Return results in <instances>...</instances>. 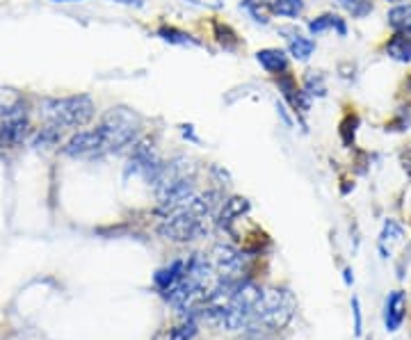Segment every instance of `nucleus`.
<instances>
[{"label":"nucleus","mask_w":411,"mask_h":340,"mask_svg":"<svg viewBox=\"0 0 411 340\" xmlns=\"http://www.w3.org/2000/svg\"><path fill=\"white\" fill-rule=\"evenodd\" d=\"M352 313H354V336L363 334V318H361V302L359 297H352Z\"/></svg>","instance_id":"nucleus-23"},{"label":"nucleus","mask_w":411,"mask_h":340,"mask_svg":"<svg viewBox=\"0 0 411 340\" xmlns=\"http://www.w3.org/2000/svg\"><path fill=\"white\" fill-rule=\"evenodd\" d=\"M94 114H97V105L87 94H74V96L62 99H44L39 105V117L55 126V128H83L87 126Z\"/></svg>","instance_id":"nucleus-1"},{"label":"nucleus","mask_w":411,"mask_h":340,"mask_svg":"<svg viewBox=\"0 0 411 340\" xmlns=\"http://www.w3.org/2000/svg\"><path fill=\"white\" fill-rule=\"evenodd\" d=\"M407 315V295L402 290H393L389 297H386L384 304V327L386 331H398L405 322Z\"/></svg>","instance_id":"nucleus-6"},{"label":"nucleus","mask_w":411,"mask_h":340,"mask_svg":"<svg viewBox=\"0 0 411 340\" xmlns=\"http://www.w3.org/2000/svg\"><path fill=\"white\" fill-rule=\"evenodd\" d=\"M329 30H336L338 37H345L347 35L345 19H341L338 14H320V17H315V19L308 21V33H311V37L329 33Z\"/></svg>","instance_id":"nucleus-9"},{"label":"nucleus","mask_w":411,"mask_h":340,"mask_svg":"<svg viewBox=\"0 0 411 340\" xmlns=\"http://www.w3.org/2000/svg\"><path fill=\"white\" fill-rule=\"evenodd\" d=\"M196 322H192V320H187L185 324H178L176 329H171V334H169V338L167 340H192L194 336H196Z\"/></svg>","instance_id":"nucleus-20"},{"label":"nucleus","mask_w":411,"mask_h":340,"mask_svg":"<svg viewBox=\"0 0 411 340\" xmlns=\"http://www.w3.org/2000/svg\"><path fill=\"white\" fill-rule=\"evenodd\" d=\"M386 3H391V5H407V3H411V0H386Z\"/></svg>","instance_id":"nucleus-26"},{"label":"nucleus","mask_w":411,"mask_h":340,"mask_svg":"<svg viewBox=\"0 0 411 340\" xmlns=\"http://www.w3.org/2000/svg\"><path fill=\"white\" fill-rule=\"evenodd\" d=\"M23 105V96L17 90H0V112H10V110Z\"/></svg>","instance_id":"nucleus-19"},{"label":"nucleus","mask_w":411,"mask_h":340,"mask_svg":"<svg viewBox=\"0 0 411 340\" xmlns=\"http://www.w3.org/2000/svg\"><path fill=\"white\" fill-rule=\"evenodd\" d=\"M402 235H405L402 224H398L395 219H386V224L382 228V235H379V251H384L386 244H389V254H391V244L398 242Z\"/></svg>","instance_id":"nucleus-16"},{"label":"nucleus","mask_w":411,"mask_h":340,"mask_svg":"<svg viewBox=\"0 0 411 340\" xmlns=\"http://www.w3.org/2000/svg\"><path fill=\"white\" fill-rule=\"evenodd\" d=\"M158 35L169 44H178V46H194L196 44L187 33H181V30H176V28H160L158 30Z\"/></svg>","instance_id":"nucleus-17"},{"label":"nucleus","mask_w":411,"mask_h":340,"mask_svg":"<svg viewBox=\"0 0 411 340\" xmlns=\"http://www.w3.org/2000/svg\"><path fill=\"white\" fill-rule=\"evenodd\" d=\"M354 281V276H352V270H345V283L350 286V283Z\"/></svg>","instance_id":"nucleus-25"},{"label":"nucleus","mask_w":411,"mask_h":340,"mask_svg":"<svg viewBox=\"0 0 411 340\" xmlns=\"http://www.w3.org/2000/svg\"><path fill=\"white\" fill-rule=\"evenodd\" d=\"M30 119L26 108L19 105L3 114L0 119V148H14L28 137Z\"/></svg>","instance_id":"nucleus-4"},{"label":"nucleus","mask_w":411,"mask_h":340,"mask_svg":"<svg viewBox=\"0 0 411 340\" xmlns=\"http://www.w3.org/2000/svg\"><path fill=\"white\" fill-rule=\"evenodd\" d=\"M336 3L338 7H343L352 19H366L375 10L373 0H336Z\"/></svg>","instance_id":"nucleus-15"},{"label":"nucleus","mask_w":411,"mask_h":340,"mask_svg":"<svg viewBox=\"0 0 411 340\" xmlns=\"http://www.w3.org/2000/svg\"><path fill=\"white\" fill-rule=\"evenodd\" d=\"M65 153L71 158H94V155L108 153V148L99 128H94V130H78L65 144Z\"/></svg>","instance_id":"nucleus-5"},{"label":"nucleus","mask_w":411,"mask_h":340,"mask_svg":"<svg viewBox=\"0 0 411 340\" xmlns=\"http://www.w3.org/2000/svg\"><path fill=\"white\" fill-rule=\"evenodd\" d=\"M304 92L308 94V96H325L327 85H325V80H322V76L311 71V74L304 78Z\"/></svg>","instance_id":"nucleus-18"},{"label":"nucleus","mask_w":411,"mask_h":340,"mask_svg":"<svg viewBox=\"0 0 411 340\" xmlns=\"http://www.w3.org/2000/svg\"><path fill=\"white\" fill-rule=\"evenodd\" d=\"M185 267H187V260H174L169 267H165V270H158L156 276H153L156 286L160 288V290H165V292L171 290L181 279H183Z\"/></svg>","instance_id":"nucleus-11"},{"label":"nucleus","mask_w":411,"mask_h":340,"mask_svg":"<svg viewBox=\"0 0 411 340\" xmlns=\"http://www.w3.org/2000/svg\"><path fill=\"white\" fill-rule=\"evenodd\" d=\"M53 3H78V0H53Z\"/></svg>","instance_id":"nucleus-28"},{"label":"nucleus","mask_w":411,"mask_h":340,"mask_svg":"<svg viewBox=\"0 0 411 340\" xmlns=\"http://www.w3.org/2000/svg\"><path fill=\"white\" fill-rule=\"evenodd\" d=\"M288 35L290 37H286V39H288V51H290V55L295 60H299V62H306L315 53V42H313L311 37L295 33V30H290Z\"/></svg>","instance_id":"nucleus-13"},{"label":"nucleus","mask_w":411,"mask_h":340,"mask_svg":"<svg viewBox=\"0 0 411 340\" xmlns=\"http://www.w3.org/2000/svg\"><path fill=\"white\" fill-rule=\"evenodd\" d=\"M117 3H124V5H142L140 0H117Z\"/></svg>","instance_id":"nucleus-27"},{"label":"nucleus","mask_w":411,"mask_h":340,"mask_svg":"<svg viewBox=\"0 0 411 340\" xmlns=\"http://www.w3.org/2000/svg\"><path fill=\"white\" fill-rule=\"evenodd\" d=\"M196 5H208V7H222L224 0H192Z\"/></svg>","instance_id":"nucleus-24"},{"label":"nucleus","mask_w":411,"mask_h":340,"mask_svg":"<svg viewBox=\"0 0 411 340\" xmlns=\"http://www.w3.org/2000/svg\"><path fill=\"white\" fill-rule=\"evenodd\" d=\"M384 53L389 55L391 60L400 62V65H407V62H411V35L393 33L389 39H386Z\"/></svg>","instance_id":"nucleus-8"},{"label":"nucleus","mask_w":411,"mask_h":340,"mask_svg":"<svg viewBox=\"0 0 411 340\" xmlns=\"http://www.w3.org/2000/svg\"><path fill=\"white\" fill-rule=\"evenodd\" d=\"M247 210H249L247 199H242V196H231L228 201H224V208H222V212H219V224L231 226L233 221L240 219Z\"/></svg>","instance_id":"nucleus-14"},{"label":"nucleus","mask_w":411,"mask_h":340,"mask_svg":"<svg viewBox=\"0 0 411 340\" xmlns=\"http://www.w3.org/2000/svg\"><path fill=\"white\" fill-rule=\"evenodd\" d=\"M256 62L263 67L267 74H286L288 71V55L281 49H263L256 53Z\"/></svg>","instance_id":"nucleus-7"},{"label":"nucleus","mask_w":411,"mask_h":340,"mask_svg":"<svg viewBox=\"0 0 411 340\" xmlns=\"http://www.w3.org/2000/svg\"><path fill=\"white\" fill-rule=\"evenodd\" d=\"M386 26H389L393 33L411 35V3L395 5L393 10H389V14H386Z\"/></svg>","instance_id":"nucleus-12"},{"label":"nucleus","mask_w":411,"mask_h":340,"mask_svg":"<svg viewBox=\"0 0 411 340\" xmlns=\"http://www.w3.org/2000/svg\"><path fill=\"white\" fill-rule=\"evenodd\" d=\"M103 142H106L108 153L110 151H121L124 146L135 144L137 133L142 128L140 117L128 108H112L103 117L101 124L97 126Z\"/></svg>","instance_id":"nucleus-3"},{"label":"nucleus","mask_w":411,"mask_h":340,"mask_svg":"<svg viewBox=\"0 0 411 340\" xmlns=\"http://www.w3.org/2000/svg\"><path fill=\"white\" fill-rule=\"evenodd\" d=\"M260 5L274 17L297 19L304 12V0H260Z\"/></svg>","instance_id":"nucleus-10"},{"label":"nucleus","mask_w":411,"mask_h":340,"mask_svg":"<svg viewBox=\"0 0 411 340\" xmlns=\"http://www.w3.org/2000/svg\"><path fill=\"white\" fill-rule=\"evenodd\" d=\"M357 126H359V119L354 114H347L345 121L341 124V135H343V142L345 144H352L354 139V133H357Z\"/></svg>","instance_id":"nucleus-21"},{"label":"nucleus","mask_w":411,"mask_h":340,"mask_svg":"<svg viewBox=\"0 0 411 340\" xmlns=\"http://www.w3.org/2000/svg\"><path fill=\"white\" fill-rule=\"evenodd\" d=\"M242 7L251 14V19H254L256 23H267V14L263 12L260 0H242Z\"/></svg>","instance_id":"nucleus-22"},{"label":"nucleus","mask_w":411,"mask_h":340,"mask_svg":"<svg viewBox=\"0 0 411 340\" xmlns=\"http://www.w3.org/2000/svg\"><path fill=\"white\" fill-rule=\"evenodd\" d=\"M295 311V299L286 290H263L247 324L249 331H279L288 324Z\"/></svg>","instance_id":"nucleus-2"}]
</instances>
